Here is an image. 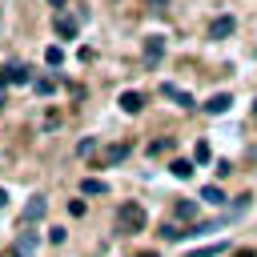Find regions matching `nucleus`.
<instances>
[{
	"instance_id": "obj_1",
	"label": "nucleus",
	"mask_w": 257,
	"mask_h": 257,
	"mask_svg": "<svg viewBox=\"0 0 257 257\" xmlns=\"http://www.w3.org/2000/svg\"><path fill=\"white\" fill-rule=\"evenodd\" d=\"M145 225H149V213H145L137 201H124V205L116 209V229H120L124 237H133V233H145Z\"/></svg>"
},
{
	"instance_id": "obj_35",
	"label": "nucleus",
	"mask_w": 257,
	"mask_h": 257,
	"mask_svg": "<svg viewBox=\"0 0 257 257\" xmlns=\"http://www.w3.org/2000/svg\"><path fill=\"white\" fill-rule=\"evenodd\" d=\"M0 104H4V100H0Z\"/></svg>"
},
{
	"instance_id": "obj_12",
	"label": "nucleus",
	"mask_w": 257,
	"mask_h": 257,
	"mask_svg": "<svg viewBox=\"0 0 257 257\" xmlns=\"http://www.w3.org/2000/svg\"><path fill=\"white\" fill-rule=\"evenodd\" d=\"M201 201H205V205H217V209H221V205H225L229 197L221 193V185H205V189H201Z\"/></svg>"
},
{
	"instance_id": "obj_29",
	"label": "nucleus",
	"mask_w": 257,
	"mask_h": 257,
	"mask_svg": "<svg viewBox=\"0 0 257 257\" xmlns=\"http://www.w3.org/2000/svg\"><path fill=\"white\" fill-rule=\"evenodd\" d=\"M0 88H8V68H0Z\"/></svg>"
},
{
	"instance_id": "obj_33",
	"label": "nucleus",
	"mask_w": 257,
	"mask_h": 257,
	"mask_svg": "<svg viewBox=\"0 0 257 257\" xmlns=\"http://www.w3.org/2000/svg\"><path fill=\"white\" fill-rule=\"evenodd\" d=\"M141 257H157V253H141Z\"/></svg>"
},
{
	"instance_id": "obj_31",
	"label": "nucleus",
	"mask_w": 257,
	"mask_h": 257,
	"mask_svg": "<svg viewBox=\"0 0 257 257\" xmlns=\"http://www.w3.org/2000/svg\"><path fill=\"white\" fill-rule=\"evenodd\" d=\"M48 4H52V8H56V12H60V8H64V0H48Z\"/></svg>"
},
{
	"instance_id": "obj_28",
	"label": "nucleus",
	"mask_w": 257,
	"mask_h": 257,
	"mask_svg": "<svg viewBox=\"0 0 257 257\" xmlns=\"http://www.w3.org/2000/svg\"><path fill=\"white\" fill-rule=\"evenodd\" d=\"M165 4H169V0H149V8H153V12H165Z\"/></svg>"
},
{
	"instance_id": "obj_11",
	"label": "nucleus",
	"mask_w": 257,
	"mask_h": 257,
	"mask_svg": "<svg viewBox=\"0 0 257 257\" xmlns=\"http://www.w3.org/2000/svg\"><path fill=\"white\" fill-rule=\"evenodd\" d=\"M80 193H84V197H104V193H108V181H100V177H84V181H80Z\"/></svg>"
},
{
	"instance_id": "obj_13",
	"label": "nucleus",
	"mask_w": 257,
	"mask_h": 257,
	"mask_svg": "<svg viewBox=\"0 0 257 257\" xmlns=\"http://www.w3.org/2000/svg\"><path fill=\"white\" fill-rule=\"evenodd\" d=\"M44 64H48V68H60V64H64V48H60V44H48V48H44Z\"/></svg>"
},
{
	"instance_id": "obj_32",
	"label": "nucleus",
	"mask_w": 257,
	"mask_h": 257,
	"mask_svg": "<svg viewBox=\"0 0 257 257\" xmlns=\"http://www.w3.org/2000/svg\"><path fill=\"white\" fill-rule=\"evenodd\" d=\"M4 205H8V193H4V189H0V209H4Z\"/></svg>"
},
{
	"instance_id": "obj_23",
	"label": "nucleus",
	"mask_w": 257,
	"mask_h": 257,
	"mask_svg": "<svg viewBox=\"0 0 257 257\" xmlns=\"http://www.w3.org/2000/svg\"><path fill=\"white\" fill-rule=\"evenodd\" d=\"M169 149H173V137H161V141L149 145V153H169Z\"/></svg>"
},
{
	"instance_id": "obj_9",
	"label": "nucleus",
	"mask_w": 257,
	"mask_h": 257,
	"mask_svg": "<svg viewBox=\"0 0 257 257\" xmlns=\"http://www.w3.org/2000/svg\"><path fill=\"white\" fill-rule=\"evenodd\" d=\"M233 28H237V20H233V16H221V20H213L209 36H213V40H225V36H233Z\"/></svg>"
},
{
	"instance_id": "obj_2",
	"label": "nucleus",
	"mask_w": 257,
	"mask_h": 257,
	"mask_svg": "<svg viewBox=\"0 0 257 257\" xmlns=\"http://www.w3.org/2000/svg\"><path fill=\"white\" fill-rule=\"evenodd\" d=\"M44 213H48V197H44V193H36V197H28V205H24L20 225H36V221H44Z\"/></svg>"
},
{
	"instance_id": "obj_21",
	"label": "nucleus",
	"mask_w": 257,
	"mask_h": 257,
	"mask_svg": "<svg viewBox=\"0 0 257 257\" xmlns=\"http://www.w3.org/2000/svg\"><path fill=\"white\" fill-rule=\"evenodd\" d=\"M32 88H36L40 96H48V92L56 88V80H52V76H40V80H32Z\"/></svg>"
},
{
	"instance_id": "obj_3",
	"label": "nucleus",
	"mask_w": 257,
	"mask_h": 257,
	"mask_svg": "<svg viewBox=\"0 0 257 257\" xmlns=\"http://www.w3.org/2000/svg\"><path fill=\"white\" fill-rule=\"evenodd\" d=\"M76 32H80V20L68 16V12H56V36L60 40H76Z\"/></svg>"
},
{
	"instance_id": "obj_34",
	"label": "nucleus",
	"mask_w": 257,
	"mask_h": 257,
	"mask_svg": "<svg viewBox=\"0 0 257 257\" xmlns=\"http://www.w3.org/2000/svg\"><path fill=\"white\" fill-rule=\"evenodd\" d=\"M253 112H257V104H253Z\"/></svg>"
},
{
	"instance_id": "obj_6",
	"label": "nucleus",
	"mask_w": 257,
	"mask_h": 257,
	"mask_svg": "<svg viewBox=\"0 0 257 257\" xmlns=\"http://www.w3.org/2000/svg\"><path fill=\"white\" fill-rule=\"evenodd\" d=\"M201 108H205L209 116H221V112H229V108H233V96H229V92H213Z\"/></svg>"
},
{
	"instance_id": "obj_24",
	"label": "nucleus",
	"mask_w": 257,
	"mask_h": 257,
	"mask_svg": "<svg viewBox=\"0 0 257 257\" xmlns=\"http://www.w3.org/2000/svg\"><path fill=\"white\" fill-rule=\"evenodd\" d=\"M64 237H68V229H60V225L48 229V241H52V245H64Z\"/></svg>"
},
{
	"instance_id": "obj_15",
	"label": "nucleus",
	"mask_w": 257,
	"mask_h": 257,
	"mask_svg": "<svg viewBox=\"0 0 257 257\" xmlns=\"http://www.w3.org/2000/svg\"><path fill=\"white\" fill-rule=\"evenodd\" d=\"M173 213H177L181 221H197V201H177Z\"/></svg>"
},
{
	"instance_id": "obj_17",
	"label": "nucleus",
	"mask_w": 257,
	"mask_h": 257,
	"mask_svg": "<svg viewBox=\"0 0 257 257\" xmlns=\"http://www.w3.org/2000/svg\"><path fill=\"white\" fill-rule=\"evenodd\" d=\"M229 249V241H217V245H205V249H193L189 257H217V253H225Z\"/></svg>"
},
{
	"instance_id": "obj_16",
	"label": "nucleus",
	"mask_w": 257,
	"mask_h": 257,
	"mask_svg": "<svg viewBox=\"0 0 257 257\" xmlns=\"http://www.w3.org/2000/svg\"><path fill=\"white\" fill-rule=\"evenodd\" d=\"M193 161H197V165H209V161H213V149H209V141H197V145H193Z\"/></svg>"
},
{
	"instance_id": "obj_10",
	"label": "nucleus",
	"mask_w": 257,
	"mask_h": 257,
	"mask_svg": "<svg viewBox=\"0 0 257 257\" xmlns=\"http://www.w3.org/2000/svg\"><path fill=\"white\" fill-rule=\"evenodd\" d=\"M8 84H16V88L32 84V72H28V64H8Z\"/></svg>"
},
{
	"instance_id": "obj_30",
	"label": "nucleus",
	"mask_w": 257,
	"mask_h": 257,
	"mask_svg": "<svg viewBox=\"0 0 257 257\" xmlns=\"http://www.w3.org/2000/svg\"><path fill=\"white\" fill-rule=\"evenodd\" d=\"M233 257H257V253H253V249H237Z\"/></svg>"
},
{
	"instance_id": "obj_7",
	"label": "nucleus",
	"mask_w": 257,
	"mask_h": 257,
	"mask_svg": "<svg viewBox=\"0 0 257 257\" xmlns=\"http://www.w3.org/2000/svg\"><path fill=\"white\" fill-rule=\"evenodd\" d=\"M28 229H32V225H20V237H16V245H12L20 257H32V253H36V245H40V241H36V233H28Z\"/></svg>"
},
{
	"instance_id": "obj_8",
	"label": "nucleus",
	"mask_w": 257,
	"mask_h": 257,
	"mask_svg": "<svg viewBox=\"0 0 257 257\" xmlns=\"http://www.w3.org/2000/svg\"><path fill=\"white\" fill-rule=\"evenodd\" d=\"M161 96H169V100H177L181 108H193V104H197V100H193V96H189L185 88H177V84H169V80L161 84Z\"/></svg>"
},
{
	"instance_id": "obj_26",
	"label": "nucleus",
	"mask_w": 257,
	"mask_h": 257,
	"mask_svg": "<svg viewBox=\"0 0 257 257\" xmlns=\"http://www.w3.org/2000/svg\"><path fill=\"white\" fill-rule=\"evenodd\" d=\"M213 173H217V177H229V173H233V165H229V161H217V165H213Z\"/></svg>"
},
{
	"instance_id": "obj_19",
	"label": "nucleus",
	"mask_w": 257,
	"mask_h": 257,
	"mask_svg": "<svg viewBox=\"0 0 257 257\" xmlns=\"http://www.w3.org/2000/svg\"><path fill=\"white\" fill-rule=\"evenodd\" d=\"M249 201H253V197H249V193H241V197H237V201L229 205V217H241V213L249 209Z\"/></svg>"
},
{
	"instance_id": "obj_22",
	"label": "nucleus",
	"mask_w": 257,
	"mask_h": 257,
	"mask_svg": "<svg viewBox=\"0 0 257 257\" xmlns=\"http://www.w3.org/2000/svg\"><path fill=\"white\" fill-rule=\"evenodd\" d=\"M76 153H80V157H92V153H96V137H84V141L76 145Z\"/></svg>"
},
{
	"instance_id": "obj_18",
	"label": "nucleus",
	"mask_w": 257,
	"mask_h": 257,
	"mask_svg": "<svg viewBox=\"0 0 257 257\" xmlns=\"http://www.w3.org/2000/svg\"><path fill=\"white\" fill-rule=\"evenodd\" d=\"M128 157V145H112L108 153H104V165H116V161H124Z\"/></svg>"
},
{
	"instance_id": "obj_27",
	"label": "nucleus",
	"mask_w": 257,
	"mask_h": 257,
	"mask_svg": "<svg viewBox=\"0 0 257 257\" xmlns=\"http://www.w3.org/2000/svg\"><path fill=\"white\" fill-rule=\"evenodd\" d=\"M68 213L72 217H84V201H68Z\"/></svg>"
},
{
	"instance_id": "obj_14",
	"label": "nucleus",
	"mask_w": 257,
	"mask_h": 257,
	"mask_svg": "<svg viewBox=\"0 0 257 257\" xmlns=\"http://www.w3.org/2000/svg\"><path fill=\"white\" fill-rule=\"evenodd\" d=\"M169 173H173V177H181V181H189V177H193V161H185V157H177V161L169 165Z\"/></svg>"
},
{
	"instance_id": "obj_20",
	"label": "nucleus",
	"mask_w": 257,
	"mask_h": 257,
	"mask_svg": "<svg viewBox=\"0 0 257 257\" xmlns=\"http://www.w3.org/2000/svg\"><path fill=\"white\" fill-rule=\"evenodd\" d=\"M217 225H221V221H201V225H193V229H189V237H205V233H217Z\"/></svg>"
},
{
	"instance_id": "obj_5",
	"label": "nucleus",
	"mask_w": 257,
	"mask_h": 257,
	"mask_svg": "<svg viewBox=\"0 0 257 257\" xmlns=\"http://www.w3.org/2000/svg\"><path fill=\"white\" fill-rule=\"evenodd\" d=\"M116 104H120V112H128V116H137V112H141V108H145V96H141V92H137V88H124V92H120V100H116Z\"/></svg>"
},
{
	"instance_id": "obj_25",
	"label": "nucleus",
	"mask_w": 257,
	"mask_h": 257,
	"mask_svg": "<svg viewBox=\"0 0 257 257\" xmlns=\"http://www.w3.org/2000/svg\"><path fill=\"white\" fill-rule=\"evenodd\" d=\"M161 237H165V241H181V237H185V233H181V229H177V225H161Z\"/></svg>"
},
{
	"instance_id": "obj_4",
	"label": "nucleus",
	"mask_w": 257,
	"mask_h": 257,
	"mask_svg": "<svg viewBox=\"0 0 257 257\" xmlns=\"http://www.w3.org/2000/svg\"><path fill=\"white\" fill-rule=\"evenodd\" d=\"M141 56H145V64H149V68H157V64H161V56H165V36H149Z\"/></svg>"
}]
</instances>
